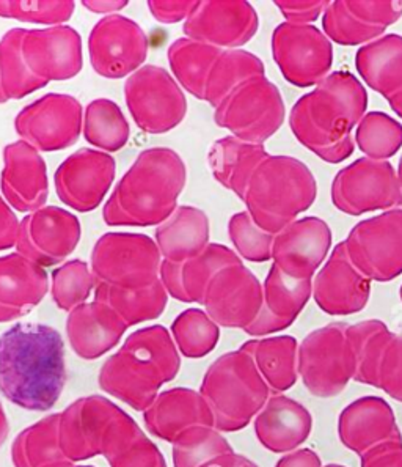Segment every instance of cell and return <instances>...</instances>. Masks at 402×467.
<instances>
[{"instance_id": "34", "label": "cell", "mask_w": 402, "mask_h": 467, "mask_svg": "<svg viewBox=\"0 0 402 467\" xmlns=\"http://www.w3.org/2000/svg\"><path fill=\"white\" fill-rule=\"evenodd\" d=\"M299 347L294 337L277 336L249 340L241 349L253 359L271 393L283 395L299 379Z\"/></svg>"}, {"instance_id": "58", "label": "cell", "mask_w": 402, "mask_h": 467, "mask_svg": "<svg viewBox=\"0 0 402 467\" xmlns=\"http://www.w3.org/2000/svg\"><path fill=\"white\" fill-rule=\"evenodd\" d=\"M82 5L86 6L88 12L93 13H112L119 12V10H123L126 5H128V2L126 0H115V2H99V0H84L82 2Z\"/></svg>"}, {"instance_id": "19", "label": "cell", "mask_w": 402, "mask_h": 467, "mask_svg": "<svg viewBox=\"0 0 402 467\" xmlns=\"http://www.w3.org/2000/svg\"><path fill=\"white\" fill-rule=\"evenodd\" d=\"M260 27L255 8L244 0L199 2L182 26L186 38L219 49H239L247 45Z\"/></svg>"}, {"instance_id": "36", "label": "cell", "mask_w": 402, "mask_h": 467, "mask_svg": "<svg viewBox=\"0 0 402 467\" xmlns=\"http://www.w3.org/2000/svg\"><path fill=\"white\" fill-rule=\"evenodd\" d=\"M356 68L363 82L390 99L402 90V36L382 35L362 46L356 54Z\"/></svg>"}, {"instance_id": "12", "label": "cell", "mask_w": 402, "mask_h": 467, "mask_svg": "<svg viewBox=\"0 0 402 467\" xmlns=\"http://www.w3.org/2000/svg\"><path fill=\"white\" fill-rule=\"evenodd\" d=\"M334 205L349 216L402 210V186L390 161L360 158L341 169L332 182Z\"/></svg>"}, {"instance_id": "11", "label": "cell", "mask_w": 402, "mask_h": 467, "mask_svg": "<svg viewBox=\"0 0 402 467\" xmlns=\"http://www.w3.org/2000/svg\"><path fill=\"white\" fill-rule=\"evenodd\" d=\"M126 106L139 130L165 134L175 130L187 114V99L173 76L156 65H145L125 84Z\"/></svg>"}, {"instance_id": "26", "label": "cell", "mask_w": 402, "mask_h": 467, "mask_svg": "<svg viewBox=\"0 0 402 467\" xmlns=\"http://www.w3.org/2000/svg\"><path fill=\"white\" fill-rule=\"evenodd\" d=\"M338 436L345 449L362 456L377 445L402 441L395 410L380 397H362L338 417Z\"/></svg>"}, {"instance_id": "45", "label": "cell", "mask_w": 402, "mask_h": 467, "mask_svg": "<svg viewBox=\"0 0 402 467\" xmlns=\"http://www.w3.org/2000/svg\"><path fill=\"white\" fill-rule=\"evenodd\" d=\"M354 142L365 158L390 160L402 149V123L386 112H368L358 123Z\"/></svg>"}, {"instance_id": "64", "label": "cell", "mask_w": 402, "mask_h": 467, "mask_svg": "<svg viewBox=\"0 0 402 467\" xmlns=\"http://www.w3.org/2000/svg\"><path fill=\"white\" fill-rule=\"evenodd\" d=\"M399 297H401V301H402V285H401V290H399Z\"/></svg>"}, {"instance_id": "30", "label": "cell", "mask_w": 402, "mask_h": 467, "mask_svg": "<svg viewBox=\"0 0 402 467\" xmlns=\"http://www.w3.org/2000/svg\"><path fill=\"white\" fill-rule=\"evenodd\" d=\"M129 326L117 312L102 304L90 302L71 310L67 318V336L80 359L95 360L119 345Z\"/></svg>"}, {"instance_id": "47", "label": "cell", "mask_w": 402, "mask_h": 467, "mask_svg": "<svg viewBox=\"0 0 402 467\" xmlns=\"http://www.w3.org/2000/svg\"><path fill=\"white\" fill-rule=\"evenodd\" d=\"M93 288H97V279L82 260H69L52 273V299L65 312L86 304Z\"/></svg>"}, {"instance_id": "23", "label": "cell", "mask_w": 402, "mask_h": 467, "mask_svg": "<svg viewBox=\"0 0 402 467\" xmlns=\"http://www.w3.org/2000/svg\"><path fill=\"white\" fill-rule=\"evenodd\" d=\"M332 247V230L319 217L297 219L273 240V260L277 268L297 280H313Z\"/></svg>"}, {"instance_id": "7", "label": "cell", "mask_w": 402, "mask_h": 467, "mask_svg": "<svg viewBox=\"0 0 402 467\" xmlns=\"http://www.w3.org/2000/svg\"><path fill=\"white\" fill-rule=\"evenodd\" d=\"M142 433L129 414L101 395L76 400L60 412V441L69 462L108 458Z\"/></svg>"}, {"instance_id": "59", "label": "cell", "mask_w": 402, "mask_h": 467, "mask_svg": "<svg viewBox=\"0 0 402 467\" xmlns=\"http://www.w3.org/2000/svg\"><path fill=\"white\" fill-rule=\"evenodd\" d=\"M8 433H10V423H8V419H6L4 406L0 403V447L5 442Z\"/></svg>"}, {"instance_id": "50", "label": "cell", "mask_w": 402, "mask_h": 467, "mask_svg": "<svg viewBox=\"0 0 402 467\" xmlns=\"http://www.w3.org/2000/svg\"><path fill=\"white\" fill-rule=\"evenodd\" d=\"M106 460L110 467H167L162 451L145 433Z\"/></svg>"}, {"instance_id": "22", "label": "cell", "mask_w": 402, "mask_h": 467, "mask_svg": "<svg viewBox=\"0 0 402 467\" xmlns=\"http://www.w3.org/2000/svg\"><path fill=\"white\" fill-rule=\"evenodd\" d=\"M369 296L371 280L352 263L345 241H341L313 280L312 297L324 314L347 317L362 312L368 306Z\"/></svg>"}, {"instance_id": "37", "label": "cell", "mask_w": 402, "mask_h": 467, "mask_svg": "<svg viewBox=\"0 0 402 467\" xmlns=\"http://www.w3.org/2000/svg\"><path fill=\"white\" fill-rule=\"evenodd\" d=\"M393 332L380 319L349 325L347 340L354 359V381L379 389V370Z\"/></svg>"}, {"instance_id": "24", "label": "cell", "mask_w": 402, "mask_h": 467, "mask_svg": "<svg viewBox=\"0 0 402 467\" xmlns=\"http://www.w3.org/2000/svg\"><path fill=\"white\" fill-rule=\"evenodd\" d=\"M23 56L30 71L47 84L73 79L84 67L82 38L69 26L26 30Z\"/></svg>"}, {"instance_id": "8", "label": "cell", "mask_w": 402, "mask_h": 467, "mask_svg": "<svg viewBox=\"0 0 402 467\" xmlns=\"http://www.w3.org/2000/svg\"><path fill=\"white\" fill-rule=\"evenodd\" d=\"M162 255L156 241L142 234H106L91 251L97 284L142 290L160 279Z\"/></svg>"}, {"instance_id": "38", "label": "cell", "mask_w": 402, "mask_h": 467, "mask_svg": "<svg viewBox=\"0 0 402 467\" xmlns=\"http://www.w3.org/2000/svg\"><path fill=\"white\" fill-rule=\"evenodd\" d=\"M15 467H47L68 462L60 441V412L26 428L12 445Z\"/></svg>"}, {"instance_id": "42", "label": "cell", "mask_w": 402, "mask_h": 467, "mask_svg": "<svg viewBox=\"0 0 402 467\" xmlns=\"http://www.w3.org/2000/svg\"><path fill=\"white\" fill-rule=\"evenodd\" d=\"M258 76H266L258 56L244 49H225L211 69L204 101L216 109L234 88Z\"/></svg>"}, {"instance_id": "9", "label": "cell", "mask_w": 402, "mask_h": 467, "mask_svg": "<svg viewBox=\"0 0 402 467\" xmlns=\"http://www.w3.org/2000/svg\"><path fill=\"white\" fill-rule=\"evenodd\" d=\"M283 97L278 87L258 76L241 84L216 108L214 121L232 137L247 143L264 145L283 125Z\"/></svg>"}, {"instance_id": "16", "label": "cell", "mask_w": 402, "mask_h": 467, "mask_svg": "<svg viewBox=\"0 0 402 467\" xmlns=\"http://www.w3.org/2000/svg\"><path fill=\"white\" fill-rule=\"evenodd\" d=\"M148 47L149 41L142 27L119 15L99 19L88 36L91 67L106 79L134 75L147 60Z\"/></svg>"}, {"instance_id": "4", "label": "cell", "mask_w": 402, "mask_h": 467, "mask_svg": "<svg viewBox=\"0 0 402 467\" xmlns=\"http://www.w3.org/2000/svg\"><path fill=\"white\" fill-rule=\"evenodd\" d=\"M181 358L170 332L156 325L132 332L99 370V388L139 412L153 405L160 388L180 373Z\"/></svg>"}, {"instance_id": "1", "label": "cell", "mask_w": 402, "mask_h": 467, "mask_svg": "<svg viewBox=\"0 0 402 467\" xmlns=\"http://www.w3.org/2000/svg\"><path fill=\"white\" fill-rule=\"evenodd\" d=\"M60 332L40 323H19L0 336V392L23 410L45 412L67 386Z\"/></svg>"}, {"instance_id": "41", "label": "cell", "mask_w": 402, "mask_h": 467, "mask_svg": "<svg viewBox=\"0 0 402 467\" xmlns=\"http://www.w3.org/2000/svg\"><path fill=\"white\" fill-rule=\"evenodd\" d=\"M24 34L26 29H10L0 38V104L23 99L47 86L24 60Z\"/></svg>"}, {"instance_id": "60", "label": "cell", "mask_w": 402, "mask_h": 467, "mask_svg": "<svg viewBox=\"0 0 402 467\" xmlns=\"http://www.w3.org/2000/svg\"><path fill=\"white\" fill-rule=\"evenodd\" d=\"M388 104H390V108L393 109V112L402 119V90L397 91L395 97H391L390 99H387Z\"/></svg>"}, {"instance_id": "39", "label": "cell", "mask_w": 402, "mask_h": 467, "mask_svg": "<svg viewBox=\"0 0 402 467\" xmlns=\"http://www.w3.org/2000/svg\"><path fill=\"white\" fill-rule=\"evenodd\" d=\"M95 301L108 306L130 327L159 318L164 314L169 302V293L160 279L142 290H123L106 284H97Z\"/></svg>"}, {"instance_id": "57", "label": "cell", "mask_w": 402, "mask_h": 467, "mask_svg": "<svg viewBox=\"0 0 402 467\" xmlns=\"http://www.w3.org/2000/svg\"><path fill=\"white\" fill-rule=\"evenodd\" d=\"M203 467H260L256 462H252L244 455H238V453H227V455L219 456L216 460L204 464Z\"/></svg>"}, {"instance_id": "14", "label": "cell", "mask_w": 402, "mask_h": 467, "mask_svg": "<svg viewBox=\"0 0 402 467\" xmlns=\"http://www.w3.org/2000/svg\"><path fill=\"white\" fill-rule=\"evenodd\" d=\"M273 62L291 86H317L334 65L332 41L316 26L283 23L273 34Z\"/></svg>"}, {"instance_id": "6", "label": "cell", "mask_w": 402, "mask_h": 467, "mask_svg": "<svg viewBox=\"0 0 402 467\" xmlns=\"http://www.w3.org/2000/svg\"><path fill=\"white\" fill-rule=\"evenodd\" d=\"M200 393L208 401L214 427L221 433L244 430L273 395L253 359L241 348L211 364Z\"/></svg>"}, {"instance_id": "51", "label": "cell", "mask_w": 402, "mask_h": 467, "mask_svg": "<svg viewBox=\"0 0 402 467\" xmlns=\"http://www.w3.org/2000/svg\"><path fill=\"white\" fill-rule=\"evenodd\" d=\"M379 389L402 403V334H395L380 364Z\"/></svg>"}, {"instance_id": "31", "label": "cell", "mask_w": 402, "mask_h": 467, "mask_svg": "<svg viewBox=\"0 0 402 467\" xmlns=\"http://www.w3.org/2000/svg\"><path fill=\"white\" fill-rule=\"evenodd\" d=\"M49 291V279L41 268L21 254L0 256V323L30 314Z\"/></svg>"}, {"instance_id": "52", "label": "cell", "mask_w": 402, "mask_h": 467, "mask_svg": "<svg viewBox=\"0 0 402 467\" xmlns=\"http://www.w3.org/2000/svg\"><path fill=\"white\" fill-rule=\"evenodd\" d=\"M330 2L327 0H277L280 13L283 15L286 23L295 26H310L317 17L327 10Z\"/></svg>"}, {"instance_id": "62", "label": "cell", "mask_w": 402, "mask_h": 467, "mask_svg": "<svg viewBox=\"0 0 402 467\" xmlns=\"http://www.w3.org/2000/svg\"><path fill=\"white\" fill-rule=\"evenodd\" d=\"M397 178H399V182H401L402 186V156L401 160H399V166H397Z\"/></svg>"}, {"instance_id": "27", "label": "cell", "mask_w": 402, "mask_h": 467, "mask_svg": "<svg viewBox=\"0 0 402 467\" xmlns=\"http://www.w3.org/2000/svg\"><path fill=\"white\" fill-rule=\"evenodd\" d=\"M313 296V280L289 277L275 265L263 285V307L258 318L245 329L252 337L271 336L294 325Z\"/></svg>"}, {"instance_id": "55", "label": "cell", "mask_w": 402, "mask_h": 467, "mask_svg": "<svg viewBox=\"0 0 402 467\" xmlns=\"http://www.w3.org/2000/svg\"><path fill=\"white\" fill-rule=\"evenodd\" d=\"M19 221L12 206L0 197V251L16 247Z\"/></svg>"}, {"instance_id": "61", "label": "cell", "mask_w": 402, "mask_h": 467, "mask_svg": "<svg viewBox=\"0 0 402 467\" xmlns=\"http://www.w3.org/2000/svg\"><path fill=\"white\" fill-rule=\"evenodd\" d=\"M47 467H95V466H77V464H74V462H56V464H52V466H47Z\"/></svg>"}, {"instance_id": "46", "label": "cell", "mask_w": 402, "mask_h": 467, "mask_svg": "<svg viewBox=\"0 0 402 467\" xmlns=\"http://www.w3.org/2000/svg\"><path fill=\"white\" fill-rule=\"evenodd\" d=\"M232 451V445L216 428H191L173 442V467H203Z\"/></svg>"}, {"instance_id": "40", "label": "cell", "mask_w": 402, "mask_h": 467, "mask_svg": "<svg viewBox=\"0 0 402 467\" xmlns=\"http://www.w3.org/2000/svg\"><path fill=\"white\" fill-rule=\"evenodd\" d=\"M223 49L191 38H180L169 47V63L178 84L192 97L204 101L211 69Z\"/></svg>"}, {"instance_id": "54", "label": "cell", "mask_w": 402, "mask_h": 467, "mask_svg": "<svg viewBox=\"0 0 402 467\" xmlns=\"http://www.w3.org/2000/svg\"><path fill=\"white\" fill-rule=\"evenodd\" d=\"M362 467H402V441H390L360 456Z\"/></svg>"}, {"instance_id": "35", "label": "cell", "mask_w": 402, "mask_h": 467, "mask_svg": "<svg viewBox=\"0 0 402 467\" xmlns=\"http://www.w3.org/2000/svg\"><path fill=\"white\" fill-rule=\"evenodd\" d=\"M267 156L264 145L242 142L228 136L212 143L208 162L217 182L242 200L250 180Z\"/></svg>"}, {"instance_id": "28", "label": "cell", "mask_w": 402, "mask_h": 467, "mask_svg": "<svg viewBox=\"0 0 402 467\" xmlns=\"http://www.w3.org/2000/svg\"><path fill=\"white\" fill-rule=\"evenodd\" d=\"M242 262L236 252L223 244L210 243L200 255L181 263L165 262L160 266V282L169 296L186 304H201L219 271Z\"/></svg>"}, {"instance_id": "44", "label": "cell", "mask_w": 402, "mask_h": 467, "mask_svg": "<svg viewBox=\"0 0 402 467\" xmlns=\"http://www.w3.org/2000/svg\"><path fill=\"white\" fill-rule=\"evenodd\" d=\"M171 337L184 358L201 359L216 349L221 327L204 310L187 308L173 321Z\"/></svg>"}, {"instance_id": "17", "label": "cell", "mask_w": 402, "mask_h": 467, "mask_svg": "<svg viewBox=\"0 0 402 467\" xmlns=\"http://www.w3.org/2000/svg\"><path fill=\"white\" fill-rule=\"evenodd\" d=\"M79 219L58 206H45L19 223L17 254L41 268L65 262L79 244Z\"/></svg>"}, {"instance_id": "2", "label": "cell", "mask_w": 402, "mask_h": 467, "mask_svg": "<svg viewBox=\"0 0 402 467\" xmlns=\"http://www.w3.org/2000/svg\"><path fill=\"white\" fill-rule=\"evenodd\" d=\"M368 108V93L349 71L330 73L291 109L289 126L295 139L329 164L351 158L357 128Z\"/></svg>"}, {"instance_id": "29", "label": "cell", "mask_w": 402, "mask_h": 467, "mask_svg": "<svg viewBox=\"0 0 402 467\" xmlns=\"http://www.w3.org/2000/svg\"><path fill=\"white\" fill-rule=\"evenodd\" d=\"M143 420L149 433L171 444L191 428H216L212 410L203 395L187 388L159 393L153 405L143 412Z\"/></svg>"}, {"instance_id": "63", "label": "cell", "mask_w": 402, "mask_h": 467, "mask_svg": "<svg viewBox=\"0 0 402 467\" xmlns=\"http://www.w3.org/2000/svg\"><path fill=\"white\" fill-rule=\"evenodd\" d=\"M323 467H345V466H343V464H327V466H323Z\"/></svg>"}, {"instance_id": "21", "label": "cell", "mask_w": 402, "mask_h": 467, "mask_svg": "<svg viewBox=\"0 0 402 467\" xmlns=\"http://www.w3.org/2000/svg\"><path fill=\"white\" fill-rule=\"evenodd\" d=\"M401 17L399 0H335L323 15V27L336 45H368Z\"/></svg>"}, {"instance_id": "48", "label": "cell", "mask_w": 402, "mask_h": 467, "mask_svg": "<svg viewBox=\"0 0 402 467\" xmlns=\"http://www.w3.org/2000/svg\"><path fill=\"white\" fill-rule=\"evenodd\" d=\"M228 234L236 254L252 263H266L273 260L275 234H269L252 219L249 213L234 214L228 223Z\"/></svg>"}, {"instance_id": "53", "label": "cell", "mask_w": 402, "mask_h": 467, "mask_svg": "<svg viewBox=\"0 0 402 467\" xmlns=\"http://www.w3.org/2000/svg\"><path fill=\"white\" fill-rule=\"evenodd\" d=\"M199 2L193 0H180V2H162V0H149L148 8L159 23L175 24L186 21L191 13L197 8Z\"/></svg>"}, {"instance_id": "3", "label": "cell", "mask_w": 402, "mask_h": 467, "mask_svg": "<svg viewBox=\"0 0 402 467\" xmlns=\"http://www.w3.org/2000/svg\"><path fill=\"white\" fill-rule=\"evenodd\" d=\"M186 164L170 149H148L115 186L102 210L110 227L160 225L175 213L186 186Z\"/></svg>"}, {"instance_id": "56", "label": "cell", "mask_w": 402, "mask_h": 467, "mask_svg": "<svg viewBox=\"0 0 402 467\" xmlns=\"http://www.w3.org/2000/svg\"><path fill=\"white\" fill-rule=\"evenodd\" d=\"M275 467H323V462L312 449H297L282 456Z\"/></svg>"}, {"instance_id": "20", "label": "cell", "mask_w": 402, "mask_h": 467, "mask_svg": "<svg viewBox=\"0 0 402 467\" xmlns=\"http://www.w3.org/2000/svg\"><path fill=\"white\" fill-rule=\"evenodd\" d=\"M115 171L117 164L110 154L99 150H77L63 161L54 175L58 199L76 212H93L108 195Z\"/></svg>"}, {"instance_id": "49", "label": "cell", "mask_w": 402, "mask_h": 467, "mask_svg": "<svg viewBox=\"0 0 402 467\" xmlns=\"http://www.w3.org/2000/svg\"><path fill=\"white\" fill-rule=\"evenodd\" d=\"M74 10L76 4L69 0H0V17L51 27L69 21Z\"/></svg>"}, {"instance_id": "18", "label": "cell", "mask_w": 402, "mask_h": 467, "mask_svg": "<svg viewBox=\"0 0 402 467\" xmlns=\"http://www.w3.org/2000/svg\"><path fill=\"white\" fill-rule=\"evenodd\" d=\"M203 306L219 327L245 331L263 307V284L244 263L232 265L211 280Z\"/></svg>"}, {"instance_id": "10", "label": "cell", "mask_w": 402, "mask_h": 467, "mask_svg": "<svg viewBox=\"0 0 402 467\" xmlns=\"http://www.w3.org/2000/svg\"><path fill=\"white\" fill-rule=\"evenodd\" d=\"M347 329V323H330L310 332L299 347V378L314 397H338L354 379Z\"/></svg>"}, {"instance_id": "43", "label": "cell", "mask_w": 402, "mask_h": 467, "mask_svg": "<svg viewBox=\"0 0 402 467\" xmlns=\"http://www.w3.org/2000/svg\"><path fill=\"white\" fill-rule=\"evenodd\" d=\"M82 130L87 142L104 153L119 151L129 140V123L123 110L108 98H99L87 106Z\"/></svg>"}, {"instance_id": "32", "label": "cell", "mask_w": 402, "mask_h": 467, "mask_svg": "<svg viewBox=\"0 0 402 467\" xmlns=\"http://www.w3.org/2000/svg\"><path fill=\"white\" fill-rule=\"evenodd\" d=\"M253 427L264 449L273 453H289L310 438L313 417L299 401L286 395H271L255 417Z\"/></svg>"}, {"instance_id": "25", "label": "cell", "mask_w": 402, "mask_h": 467, "mask_svg": "<svg viewBox=\"0 0 402 467\" xmlns=\"http://www.w3.org/2000/svg\"><path fill=\"white\" fill-rule=\"evenodd\" d=\"M0 173V189L6 203L19 213L38 212L49 197L47 167L40 151L24 140L8 143Z\"/></svg>"}, {"instance_id": "13", "label": "cell", "mask_w": 402, "mask_h": 467, "mask_svg": "<svg viewBox=\"0 0 402 467\" xmlns=\"http://www.w3.org/2000/svg\"><path fill=\"white\" fill-rule=\"evenodd\" d=\"M347 255L371 282H390L402 274V210L384 212L352 228Z\"/></svg>"}, {"instance_id": "5", "label": "cell", "mask_w": 402, "mask_h": 467, "mask_svg": "<svg viewBox=\"0 0 402 467\" xmlns=\"http://www.w3.org/2000/svg\"><path fill=\"white\" fill-rule=\"evenodd\" d=\"M316 197V178L302 161L269 154L250 180L242 202L261 228L277 234L310 210Z\"/></svg>"}, {"instance_id": "33", "label": "cell", "mask_w": 402, "mask_h": 467, "mask_svg": "<svg viewBox=\"0 0 402 467\" xmlns=\"http://www.w3.org/2000/svg\"><path fill=\"white\" fill-rule=\"evenodd\" d=\"M154 234L162 260L186 262L200 255L210 244V219L200 208L178 206Z\"/></svg>"}, {"instance_id": "15", "label": "cell", "mask_w": 402, "mask_h": 467, "mask_svg": "<svg viewBox=\"0 0 402 467\" xmlns=\"http://www.w3.org/2000/svg\"><path fill=\"white\" fill-rule=\"evenodd\" d=\"M82 128V104L65 93H47L15 119L17 136L40 153L68 149L79 140Z\"/></svg>"}]
</instances>
